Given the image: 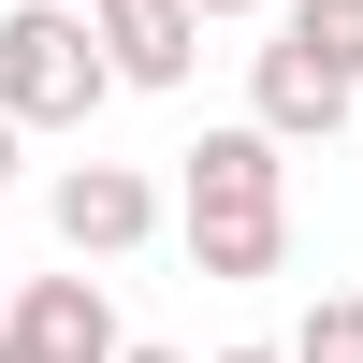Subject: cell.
Here are the masks:
<instances>
[{
	"label": "cell",
	"mask_w": 363,
	"mask_h": 363,
	"mask_svg": "<svg viewBox=\"0 0 363 363\" xmlns=\"http://www.w3.org/2000/svg\"><path fill=\"white\" fill-rule=\"evenodd\" d=\"M277 29L320 58V73H349V87H363V0H277Z\"/></svg>",
	"instance_id": "52a82bcc"
},
{
	"label": "cell",
	"mask_w": 363,
	"mask_h": 363,
	"mask_svg": "<svg viewBox=\"0 0 363 363\" xmlns=\"http://www.w3.org/2000/svg\"><path fill=\"white\" fill-rule=\"evenodd\" d=\"M0 363H44V349H29V335H15V320H0Z\"/></svg>",
	"instance_id": "8fae6325"
},
{
	"label": "cell",
	"mask_w": 363,
	"mask_h": 363,
	"mask_svg": "<svg viewBox=\"0 0 363 363\" xmlns=\"http://www.w3.org/2000/svg\"><path fill=\"white\" fill-rule=\"evenodd\" d=\"M15 335L44 363H131V335H116L102 277H15Z\"/></svg>",
	"instance_id": "8992f818"
},
{
	"label": "cell",
	"mask_w": 363,
	"mask_h": 363,
	"mask_svg": "<svg viewBox=\"0 0 363 363\" xmlns=\"http://www.w3.org/2000/svg\"><path fill=\"white\" fill-rule=\"evenodd\" d=\"M87 15H102L116 87H189V58H203V0H87Z\"/></svg>",
	"instance_id": "5b68a950"
},
{
	"label": "cell",
	"mask_w": 363,
	"mask_h": 363,
	"mask_svg": "<svg viewBox=\"0 0 363 363\" xmlns=\"http://www.w3.org/2000/svg\"><path fill=\"white\" fill-rule=\"evenodd\" d=\"M15 145H29V131H15V116H0V189H15V174H29V160H15Z\"/></svg>",
	"instance_id": "9c48e42d"
},
{
	"label": "cell",
	"mask_w": 363,
	"mask_h": 363,
	"mask_svg": "<svg viewBox=\"0 0 363 363\" xmlns=\"http://www.w3.org/2000/svg\"><path fill=\"white\" fill-rule=\"evenodd\" d=\"M0 320H15V291H0Z\"/></svg>",
	"instance_id": "5bb4252c"
},
{
	"label": "cell",
	"mask_w": 363,
	"mask_h": 363,
	"mask_svg": "<svg viewBox=\"0 0 363 363\" xmlns=\"http://www.w3.org/2000/svg\"><path fill=\"white\" fill-rule=\"evenodd\" d=\"M349 102H363V87H349V73H320V58L291 44V29L247 58V116H262L277 145H335V131H349Z\"/></svg>",
	"instance_id": "277c9868"
},
{
	"label": "cell",
	"mask_w": 363,
	"mask_h": 363,
	"mask_svg": "<svg viewBox=\"0 0 363 363\" xmlns=\"http://www.w3.org/2000/svg\"><path fill=\"white\" fill-rule=\"evenodd\" d=\"M291 363H363V291H320L306 335H291Z\"/></svg>",
	"instance_id": "ba28073f"
},
{
	"label": "cell",
	"mask_w": 363,
	"mask_h": 363,
	"mask_svg": "<svg viewBox=\"0 0 363 363\" xmlns=\"http://www.w3.org/2000/svg\"><path fill=\"white\" fill-rule=\"evenodd\" d=\"M131 363H189V349H145V335H131Z\"/></svg>",
	"instance_id": "4fadbf2b"
},
{
	"label": "cell",
	"mask_w": 363,
	"mask_h": 363,
	"mask_svg": "<svg viewBox=\"0 0 363 363\" xmlns=\"http://www.w3.org/2000/svg\"><path fill=\"white\" fill-rule=\"evenodd\" d=\"M174 233H189L203 277H277L291 262V145L262 116H218L174 174Z\"/></svg>",
	"instance_id": "6da1fadb"
},
{
	"label": "cell",
	"mask_w": 363,
	"mask_h": 363,
	"mask_svg": "<svg viewBox=\"0 0 363 363\" xmlns=\"http://www.w3.org/2000/svg\"><path fill=\"white\" fill-rule=\"evenodd\" d=\"M218 15H277V0H203V29H218Z\"/></svg>",
	"instance_id": "30bf717a"
},
{
	"label": "cell",
	"mask_w": 363,
	"mask_h": 363,
	"mask_svg": "<svg viewBox=\"0 0 363 363\" xmlns=\"http://www.w3.org/2000/svg\"><path fill=\"white\" fill-rule=\"evenodd\" d=\"M102 102H116L102 15H87V0H15V15H0V116H15V131H87Z\"/></svg>",
	"instance_id": "7a4b0ae2"
},
{
	"label": "cell",
	"mask_w": 363,
	"mask_h": 363,
	"mask_svg": "<svg viewBox=\"0 0 363 363\" xmlns=\"http://www.w3.org/2000/svg\"><path fill=\"white\" fill-rule=\"evenodd\" d=\"M218 363H291V349H218Z\"/></svg>",
	"instance_id": "7c38bea8"
},
{
	"label": "cell",
	"mask_w": 363,
	"mask_h": 363,
	"mask_svg": "<svg viewBox=\"0 0 363 363\" xmlns=\"http://www.w3.org/2000/svg\"><path fill=\"white\" fill-rule=\"evenodd\" d=\"M44 218H58L73 262H131L145 233H160V174H131V160H58V174H44Z\"/></svg>",
	"instance_id": "3957f363"
}]
</instances>
